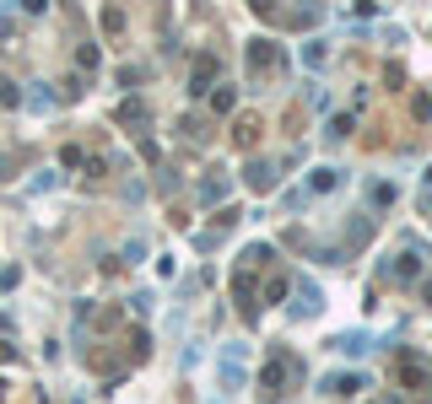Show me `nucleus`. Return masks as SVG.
<instances>
[{
    "instance_id": "nucleus-5",
    "label": "nucleus",
    "mask_w": 432,
    "mask_h": 404,
    "mask_svg": "<svg viewBox=\"0 0 432 404\" xmlns=\"http://www.w3.org/2000/svg\"><path fill=\"white\" fill-rule=\"evenodd\" d=\"M335 183H341V173H335V167H319V173H313V189H335Z\"/></svg>"
},
{
    "instance_id": "nucleus-3",
    "label": "nucleus",
    "mask_w": 432,
    "mask_h": 404,
    "mask_svg": "<svg viewBox=\"0 0 432 404\" xmlns=\"http://www.w3.org/2000/svg\"><path fill=\"white\" fill-rule=\"evenodd\" d=\"M276 60H281V54H276L270 43H254V49H248V65H254V70H270Z\"/></svg>"
},
{
    "instance_id": "nucleus-7",
    "label": "nucleus",
    "mask_w": 432,
    "mask_h": 404,
    "mask_svg": "<svg viewBox=\"0 0 432 404\" xmlns=\"http://www.w3.org/2000/svg\"><path fill=\"white\" fill-rule=\"evenodd\" d=\"M416 114H422V119H432V92H422V98H416Z\"/></svg>"
},
{
    "instance_id": "nucleus-8",
    "label": "nucleus",
    "mask_w": 432,
    "mask_h": 404,
    "mask_svg": "<svg viewBox=\"0 0 432 404\" xmlns=\"http://www.w3.org/2000/svg\"><path fill=\"white\" fill-rule=\"evenodd\" d=\"M427 189H432V167H427Z\"/></svg>"
},
{
    "instance_id": "nucleus-2",
    "label": "nucleus",
    "mask_w": 432,
    "mask_h": 404,
    "mask_svg": "<svg viewBox=\"0 0 432 404\" xmlns=\"http://www.w3.org/2000/svg\"><path fill=\"white\" fill-rule=\"evenodd\" d=\"M335 350H341V356H346V350H351V356H362V350H373V340L357 329V334H341V340H335Z\"/></svg>"
},
{
    "instance_id": "nucleus-6",
    "label": "nucleus",
    "mask_w": 432,
    "mask_h": 404,
    "mask_svg": "<svg viewBox=\"0 0 432 404\" xmlns=\"http://www.w3.org/2000/svg\"><path fill=\"white\" fill-rule=\"evenodd\" d=\"M373 200H378V205H394V183L378 178V183H373Z\"/></svg>"
},
{
    "instance_id": "nucleus-4",
    "label": "nucleus",
    "mask_w": 432,
    "mask_h": 404,
    "mask_svg": "<svg viewBox=\"0 0 432 404\" xmlns=\"http://www.w3.org/2000/svg\"><path fill=\"white\" fill-rule=\"evenodd\" d=\"M248 183H254V189H270V183H276L270 162H254V167H248Z\"/></svg>"
},
{
    "instance_id": "nucleus-1",
    "label": "nucleus",
    "mask_w": 432,
    "mask_h": 404,
    "mask_svg": "<svg viewBox=\"0 0 432 404\" xmlns=\"http://www.w3.org/2000/svg\"><path fill=\"white\" fill-rule=\"evenodd\" d=\"M362 388V378L357 372H335V378H325V394H335V399H351Z\"/></svg>"
}]
</instances>
